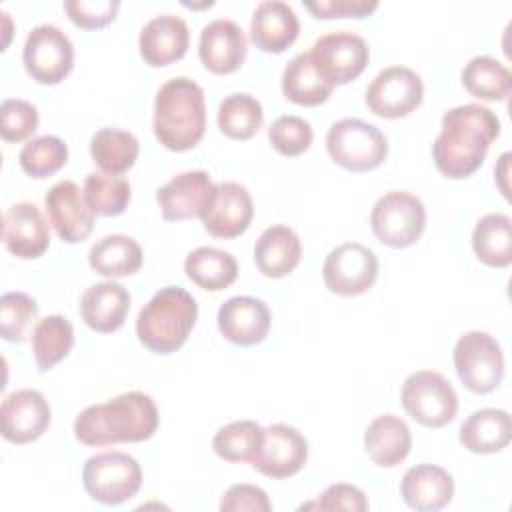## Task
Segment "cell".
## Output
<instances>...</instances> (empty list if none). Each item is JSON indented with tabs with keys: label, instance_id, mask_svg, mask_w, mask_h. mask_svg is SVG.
Here are the masks:
<instances>
[{
	"label": "cell",
	"instance_id": "obj_31",
	"mask_svg": "<svg viewBox=\"0 0 512 512\" xmlns=\"http://www.w3.org/2000/svg\"><path fill=\"white\" fill-rule=\"evenodd\" d=\"M142 258L140 244L126 234H108L92 244L88 252L90 266L108 278H122L138 272Z\"/></svg>",
	"mask_w": 512,
	"mask_h": 512
},
{
	"label": "cell",
	"instance_id": "obj_44",
	"mask_svg": "<svg viewBox=\"0 0 512 512\" xmlns=\"http://www.w3.org/2000/svg\"><path fill=\"white\" fill-rule=\"evenodd\" d=\"M302 508H318V510H352L364 512L368 510L366 494L352 484H330L314 504H306Z\"/></svg>",
	"mask_w": 512,
	"mask_h": 512
},
{
	"label": "cell",
	"instance_id": "obj_23",
	"mask_svg": "<svg viewBox=\"0 0 512 512\" xmlns=\"http://www.w3.org/2000/svg\"><path fill=\"white\" fill-rule=\"evenodd\" d=\"M300 22L290 4L262 0L250 20V38L262 52H284L298 38Z\"/></svg>",
	"mask_w": 512,
	"mask_h": 512
},
{
	"label": "cell",
	"instance_id": "obj_18",
	"mask_svg": "<svg viewBox=\"0 0 512 512\" xmlns=\"http://www.w3.org/2000/svg\"><path fill=\"white\" fill-rule=\"evenodd\" d=\"M254 204L246 186L238 182H220L202 214L204 230L214 238H236L252 222Z\"/></svg>",
	"mask_w": 512,
	"mask_h": 512
},
{
	"label": "cell",
	"instance_id": "obj_26",
	"mask_svg": "<svg viewBox=\"0 0 512 512\" xmlns=\"http://www.w3.org/2000/svg\"><path fill=\"white\" fill-rule=\"evenodd\" d=\"M302 258V244L298 234L286 224L266 228L254 246V262L268 278H282L290 274Z\"/></svg>",
	"mask_w": 512,
	"mask_h": 512
},
{
	"label": "cell",
	"instance_id": "obj_40",
	"mask_svg": "<svg viewBox=\"0 0 512 512\" xmlns=\"http://www.w3.org/2000/svg\"><path fill=\"white\" fill-rule=\"evenodd\" d=\"M38 304L24 292H6L0 298V334L8 342H22L28 324L36 318Z\"/></svg>",
	"mask_w": 512,
	"mask_h": 512
},
{
	"label": "cell",
	"instance_id": "obj_46",
	"mask_svg": "<svg viewBox=\"0 0 512 512\" xmlns=\"http://www.w3.org/2000/svg\"><path fill=\"white\" fill-rule=\"evenodd\" d=\"M304 8L316 18H364L378 8L376 0H306Z\"/></svg>",
	"mask_w": 512,
	"mask_h": 512
},
{
	"label": "cell",
	"instance_id": "obj_11",
	"mask_svg": "<svg viewBox=\"0 0 512 512\" xmlns=\"http://www.w3.org/2000/svg\"><path fill=\"white\" fill-rule=\"evenodd\" d=\"M378 276L376 254L360 242H344L332 248L322 266V278L338 296H358L372 288Z\"/></svg>",
	"mask_w": 512,
	"mask_h": 512
},
{
	"label": "cell",
	"instance_id": "obj_3",
	"mask_svg": "<svg viewBox=\"0 0 512 512\" xmlns=\"http://www.w3.org/2000/svg\"><path fill=\"white\" fill-rule=\"evenodd\" d=\"M152 126L164 148L172 152L194 148L206 130L204 90L186 76L164 82L154 100Z\"/></svg>",
	"mask_w": 512,
	"mask_h": 512
},
{
	"label": "cell",
	"instance_id": "obj_22",
	"mask_svg": "<svg viewBox=\"0 0 512 512\" xmlns=\"http://www.w3.org/2000/svg\"><path fill=\"white\" fill-rule=\"evenodd\" d=\"M188 42V26L180 16L174 14L154 16L144 24L138 38L140 56L150 66H168L180 60L188 50Z\"/></svg>",
	"mask_w": 512,
	"mask_h": 512
},
{
	"label": "cell",
	"instance_id": "obj_33",
	"mask_svg": "<svg viewBox=\"0 0 512 512\" xmlns=\"http://www.w3.org/2000/svg\"><path fill=\"white\" fill-rule=\"evenodd\" d=\"M140 152L138 138L120 128H102L90 140V154L96 166L106 174L128 172Z\"/></svg>",
	"mask_w": 512,
	"mask_h": 512
},
{
	"label": "cell",
	"instance_id": "obj_13",
	"mask_svg": "<svg viewBox=\"0 0 512 512\" xmlns=\"http://www.w3.org/2000/svg\"><path fill=\"white\" fill-rule=\"evenodd\" d=\"M424 96L422 78L406 66H388L366 90V106L380 118H402L414 112Z\"/></svg>",
	"mask_w": 512,
	"mask_h": 512
},
{
	"label": "cell",
	"instance_id": "obj_39",
	"mask_svg": "<svg viewBox=\"0 0 512 512\" xmlns=\"http://www.w3.org/2000/svg\"><path fill=\"white\" fill-rule=\"evenodd\" d=\"M20 166L32 178H46L58 172L68 160V146L62 138L44 134L32 138L20 150Z\"/></svg>",
	"mask_w": 512,
	"mask_h": 512
},
{
	"label": "cell",
	"instance_id": "obj_6",
	"mask_svg": "<svg viewBox=\"0 0 512 512\" xmlns=\"http://www.w3.org/2000/svg\"><path fill=\"white\" fill-rule=\"evenodd\" d=\"M82 482L90 498L116 506L136 496L142 486V468L130 454L102 452L86 460Z\"/></svg>",
	"mask_w": 512,
	"mask_h": 512
},
{
	"label": "cell",
	"instance_id": "obj_7",
	"mask_svg": "<svg viewBox=\"0 0 512 512\" xmlns=\"http://www.w3.org/2000/svg\"><path fill=\"white\" fill-rule=\"evenodd\" d=\"M400 400L408 416L428 428H440L452 422L458 412L456 390L434 370L412 372L402 384Z\"/></svg>",
	"mask_w": 512,
	"mask_h": 512
},
{
	"label": "cell",
	"instance_id": "obj_17",
	"mask_svg": "<svg viewBox=\"0 0 512 512\" xmlns=\"http://www.w3.org/2000/svg\"><path fill=\"white\" fill-rule=\"evenodd\" d=\"M216 184H212L208 172L188 170L170 178L156 192V202L160 206L164 220H188L202 218L206 212Z\"/></svg>",
	"mask_w": 512,
	"mask_h": 512
},
{
	"label": "cell",
	"instance_id": "obj_42",
	"mask_svg": "<svg viewBox=\"0 0 512 512\" xmlns=\"http://www.w3.org/2000/svg\"><path fill=\"white\" fill-rule=\"evenodd\" d=\"M0 134L6 142H22L38 128V110L34 104L8 98L0 106Z\"/></svg>",
	"mask_w": 512,
	"mask_h": 512
},
{
	"label": "cell",
	"instance_id": "obj_28",
	"mask_svg": "<svg viewBox=\"0 0 512 512\" xmlns=\"http://www.w3.org/2000/svg\"><path fill=\"white\" fill-rule=\"evenodd\" d=\"M512 438L510 414L502 408H480L460 426V442L474 454H494Z\"/></svg>",
	"mask_w": 512,
	"mask_h": 512
},
{
	"label": "cell",
	"instance_id": "obj_12",
	"mask_svg": "<svg viewBox=\"0 0 512 512\" xmlns=\"http://www.w3.org/2000/svg\"><path fill=\"white\" fill-rule=\"evenodd\" d=\"M310 56L318 72L336 86L348 84L364 72L370 60V50L362 36L340 30L320 36L312 44Z\"/></svg>",
	"mask_w": 512,
	"mask_h": 512
},
{
	"label": "cell",
	"instance_id": "obj_41",
	"mask_svg": "<svg viewBox=\"0 0 512 512\" xmlns=\"http://www.w3.org/2000/svg\"><path fill=\"white\" fill-rule=\"evenodd\" d=\"M268 138L272 148L282 154V156H300L304 154L314 138L312 126L308 120L300 118V116H278L270 128H268Z\"/></svg>",
	"mask_w": 512,
	"mask_h": 512
},
{
	"label": "cell",
	"instance_id": "obj_16",
	"mask_svg": "<svg viewBox=\"0 0 512 512\" xmlns=\"http://www.w3.org/2000/svg\"><path fill=\"white\" fill-rule=\"evenodd\" d=\"M44 206L52 228L64 242L76 244L90 236L96 214L86 204L84 192L72 180H58L46 192Z\"/></svg>",
	"mask_w": 512,
	"mask_h": 512
},
{
	"label": "cell",
	"instance_id": "obj_37",
	"mask_svg": "<svg viewBox=\"0 0 512 512\" xmlns=\"http://www.w3.org/2000/svg\"><path fill=\"white\" fill-rule=\"evenodd\" d=\"M84 200L96 216H118L130 202V182L122 176L90 172L84 180Z\"/></svg>",
	"mask_w": 512,
	"mask_h": 512
},
{
	"label": "cell",
	"instance_id": "obj_38",
	"mask_svg": "<svg viewBox=\"0 0 512 512\" xmlns=\"http://www.w3.org/2000/svg\"><path fill=\"white\" fill-rule=\"evenodd\" d=\"M264 428L254 420H236L222 426L214 438V452L226 462H250L254 460L262 444Z\"/></svg>",
	"mask_w": 512,
	"mask_h": 512
},
{
	"label": "cell",
	"instance_id": "obj_1",
	"mask_svg": "<svg viewBox=\"0 0 512 512\" xmlns=\"http://www.w3.org/2000/svg\"><path fill=\"white\" fill-rule=\"evenodd\" d=\"M498 134L500 120L488 106L470 102L448 110L442 116V130L432 144L436 168L454 180L474 174Z\"/></svg>",
	"mask_w": 512,
	"mask_h": 512
},
{
	"label": "cell",
	"instance_id": "obj_4",
	"mask_svg": "<svg viewBox=\"0 0 512 512\" xmlns=\"http://www.w3.org/2000/svg\"><path fill=\"white\" fill-rule=\"evenodd\" d=\"M198 318L194 296L180 286L160 288L138 312V340L156 354L176 352L192 332Z\"/></svg>",
	"mask_w": 512,
	"mask_h": 512
},
{
	"label": "cell",
	"instance_id": "obj_36",
	"mask_svg": "<svg viewBox=\"0 0 512 512\" xmlns=\"http://www.w3.org/2000/svg\"><path fill=\"white\" fill-rule=\"evenodd\" d=\"M264 122L262 104L248 92L228 94L218 106V128L232 140L252 138Z\"/></svg>",
	"mask_w": 512,
	"mask_h": 512
},
{
	"label": "cell",
	"instance_id": "obj_20",
	"mask_svg": "<svg viewBox=\"0 0 512 512\" xmlns=\"http://www.w3.org/2000/svg\"><path fill=\"white\" fill-rule=\"evenodd\" d=\"M248 42L244 30L228 18L208 22L200 32V60L214 74H230L244 64Z\"/></svg>",
	"mask_w": 512,
	"mask_h": 512
},
{
	"label": "cell",
	"instance_id": "obj_29",
	"mask_svg": "<svg viewBox=\"0 0 512 512\" xmlns=\"http://www.w3.org/2000/svg\"><path fill=\"white\" fill-rule=\"evenodd\" d=\"M334 84H330L314 66L310 52L296 54L282 72L284 96L300 106H318L328 100Z\"/></svg>",
	"mask_w": 512,
	"mask_h": 512
},
{
	"label": "cell",
	"instance_id": "obj_30",
	"mask_svg": "<svg viewBox=\"0 0 512 512\" xmlns=\"http://www.w3.org/2000/svg\"><path fill=\"white\" fill-rule=\"evenodd\" d=\"M184 272L202 290L220 292L236 280L238 262L222 248L200 246L186 256Z\"/></svg>",
	"mask_w": 512,
	"mask_h": 512
},
{
	"label": "cell",
	"instance_id": "obj_19",
	"mask_svg": "<svg viewBox=\"0 0 512 512\" xmlns=\"http://www.w3.org/2000/svg\"><path fill=\"white\" fill-rule=\"evenodd\" d=\"M2 240L10 254L22 260H34L48 250L50 230L32 202L12 204L2 218Z\"/></svg>",
	"mask_w": 512,
	"mask_h": 512
},
{
	"label": "cell",
	"instance_id": "obj_45",
	"mask_svg": "<svg viewBox=\"0 0 512 512\" xmlns=\"http://www.w3.org/2000/svg\"><path fill=\"white\" fill-rule=\"evenodd\" d=\"M222 512H270L272 502L268 500V494L254 484H234L230 486L222 500H220Z\"/></svg>",
	"mask_w": 512,
	"mask_h": 512
},
{
	"label": "cell",
	"instance_id": "obj_9",
	"mask_svg": "<svg viewBox=\"0 0 512 512\" xmlns=\"http://www.w3.org/2000/svg\"><path fill=\"white\" fill-rule=\"evenodd\" d=\"M454 368L464 386L488 394L504 378V354L494 336L480 330L462 334L454 344Z\"/></svg>",
	"mask_w": 512,
	"mask_h": 512
},
{
	"label": "cell",
	"instance_id": "obj_2",
	"mask_svg": "<svg viewBox=\"0 0 512 512\" xmlns=\"http://www.w3.org/2000/svg\"><path fill=\"white\" fill-rule=\"evenodd\" d=\"M154 400L138 390L118 394L104 404H92L74 420V436L86 446L144 442L158 428Z\"/></svg>",
	"mask_w": 512,
	"mask_h": 512
},
{
	"label": "cell",
	"instance_id": "obj_24",
	"mask_svg": "<svg viewBox=\"0 0 512 512\" xmlns=\"http://www.w3.org/2000/svg\"><path fill=\"white\" fill-rule=\"evenodd\" d=\"M400 494L410 508L418 512H436L450 504L454 496V480L450 472L436 464H416L402 476Z\"/></svg>",
	"mask_w": 512,
	"mask_h": 512
},
{
	"label": "cell",
	"instance_id": "obj_27",
	"mask_svg": "<svg viewBox=\"0 0 512 512\" xmlns=\"http://www.w3.org/2000/svg\"><path fill=\"white\" fill-rule=\"evenodd\" d=\"M364 448L374 464L392 468L406 460L410 454V428L402 418L394 414H382L368 424L364 432Z\"/></svg>",
	"mask_w": 512,
	"mask_h": 512
},
{
	"label": "cell",
	"instance_id": "obj_15",
	"mask_svg": "<svg viewBox=\"0 0 512 512\" xmlns=\"http://www.w3.org/2000/svg\"><path fill=\"white\" fill-rule=\"evenodd\" d=\"M48 400L32 388L8 394L0 406V432L8 442L28 444L38 440L50 426Z\"/></svg>",
	"mask_w": 512,
	"mask_h": 512
},
{
	"label": "cell",
	"instance_id": "obj_34",
	"mask_svg": "<svg viewBox=\"0 0 512 512\" xmlns=\"http://www.w3.org/2000/svg\"><path fill=\"white\" fill-rule=\"evenodd\" d=\"M74 346V328L68 318L52 314L42 318L32 330V352L40 372L52 370Z\"/></svg>",
	"mask_w": 512,
	"mask_h": 512
},
{
	"label": "cell",
	"instance_id": "obj_8",
	"mask_svg": "<svg viewBox=\"0 0 512 512\" xmlns=\"http://www.w3.org/2000/svg\"><path fill=\"white\" fill-rule=\"evenodd\" d=\"M370 224L374 236L382 244L390 248H406L422 236L426 208L418 196L404 190H392L376 200Z\"/></svg>",
	"mask_w": 512,
	"mask_h": 512
},
{
	"label": "cell",
	"instance_id": "obj_43",
	"mask_svg": "<svg viewBox=\"0 0 512 512\" xmlns=\"http://www.w3.org/2000/svg\"><path fill=\"white\" fill-rule=\"evenodd\" d=\"M120 8L118 0H66L64 10L68 12V18L84 28V30H96L108 26Z\"/></svg>",
	"mask_w": 512,
	"mask_h": 512
},
{
	"label": "cell",
	"instance_id": "obj_21",
	"mask_svg": "<svg viewBox=\"0 0 512 512\" xmlns=\"http://www.w3.org/2000/svg\"><path fill=\"white\" fill-rule=\"evenodd\" d=\"M218 330L238 346H254L268 336L270 310L260 298L232 296L218 308Z\"/></svg>",
	"mask_w": 512,
	"mask_h": 512
},
{
	"label": "cell",
	"instance_id": "obj_14",
	"mask_svg": "<svg viewBox=\"0 0 512 512\" xmlns=\"http://www.w3.org/2000/svg\"><path fill=\"white\" fill-rule=\"evenodd\" d=\"M308 460L306 438L288 424H270L264 428L262 444L252 460V466L274 480L294 476Z\"/></svg>",
	"mask_w": 512,
	"mask_h": 512
},
{
	"label": "cell",
	"instance_id": "obj_5",
	"mask_svg": "<svg viewBox=\"0 0 512 512\" xmlns=\"http://www.w3.org/2000/svg\"><path fill=\"white\" fill-rule=\"evenodd\" d=\"M326 150L330 158L350 172H370L388 156V140L360 118H342L328 128Z\"/></svg>",
	"mask_w": 512,
	"mask_h": 512
},
{
	"label": "cell",
	"instance_id": "obj_10",
	"mask_svg": "<svg viewBox=\"0 0 512 512\" xmlns=\"http://www.w3.org/2000/svg\"><path fill=\"white\" fill-rule=\"evenodd\" d=\"M22 60L26 72L36 82L58 84L74 66V46L58 26L40 24L28 34Z\"/></svg>",
	"mask_w": 512,
	"mask_h": 512
},
{
	"label": "cell",
	"instance_id": "obj_25",
	"mask_svg": "<svg viewBox=\"0 0 512 512\" xmlns=\"http://www.w3.org/2000/svg\"><path fill=\"white\" fill-rule=\"evenodd\" d=\"M130 310L128 290L112 280L92 284L80 298V314L88 328L100 334L116 332Z\"/></svg>",
	"mask_w": 512,
	"mask_h": 512
},
{
	"label": "cell",
	"instance_id": "obj_35",
	"mask_svg": "<svg viewBox=\"0 0 512 512\" xmlns=\"http://www.w3.org/2000/svg\"><path fill=\"white\" fill-rule=\"evenodd\" d=\"M464 88L480 100H506L512 90V72L492 56H474L462 70Z\"/></svg>",
	"mask_w": 512,
	"mask_h": 512
},
{
	"label": "cell",
	"instance_id": "obj_32",
	"mask_svg": "<svg viewBox=\"0 0 512 512\" xmlns=\"http://www.w3.org/2000/svg\"><path fill=\"white\" fill-rule=\"evenodd\" d=\"M472 248L480 262L506 268L512 262V220L506 214L490 212L482 216L472 232Z\"/></svg>",
	"mask_w": 512,
	"mask_h": 512
}]
</instances>
